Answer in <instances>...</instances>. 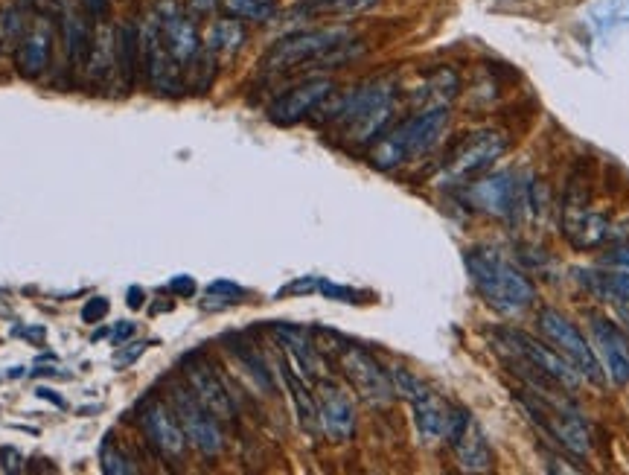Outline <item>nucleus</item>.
Returning a JSON list of instances; mask_svg holds the SVG:
<instances>
[{
  "label": "nucleus",
  "instance_id": "obj_34",
  "mask_svg": "<svg viewBox=\"0 0 629 475\" xmlns=\"http://www.w3.org/2000/svg\"><path fill=\"white\" fill-rule=\"evenodd\" d=\"M102 470L111 475H132L137 467H134L132 458L117 443H105L102 446Z\"/></svg>",
  "mask_w": 629,
  "mask_h": 475
},
{
  "label": "nucleus",
  "instance_id": "obj_30",
  "mask_svg": "<svg viewBox=\"0 0 629 475\" xmlns=\"http://www.w3.org/2000/svg\"><path fill=\"white\" fill-rule=\"evenodd\" d=\"M242 44H245V27H242V21L225 18V21H216L210 27L207 50H213L216 56H233V53H239Z\"/></svg>",
  "mask_w": 629,
  "mask_h": 475
},
{
  "label": "nucleus",
  "instance_id": "obj_5",
  "mask_svg": "<svg viewBox=\"0 0 629 475\" xmlns=\"http://www.w3.org/2000/svg\"><path fill=\"white\" fill-rule=\"evenodd\" d=\"M516 403L530 417V423L548 438L565 449L574 458H586L592 452L589 429L580 417V411L563 397V391H516Z\"/></svg>",
  "mask_w": 629,
  "mask_h": 475
},
{
  "label": "nucleus",
  "instance_id": "obj_35",
  "mask_svg": "<svg viewBox=\"0 0 629 475\" xmlns=\"http://www.w3.org/2000/svg\"><path fill=\"white\" fill-rule=\"evenodd\" d=\"M318 292L324 298H330V301H341V304H362V298H365L362 292H356L350 286H335V283H327V280H321Z\"/></svg>",
  "mask_w": 629,
  "mask_h": 475
},
{
  "label": "nucleus",
  "instance_id": "obj_7",
  "mask_svg": "<svg viewBox=\"0 0 629 475\" xmlns=\"http://www.w3.org/2000/svg\"><path fill=\"white\" fill-rule=\"evenodd\" d=\"M536 330L542 333V339L548 341L560 356H565L577 368V374L583 376L586 382H592V385H603L606 382V374H603V368L597 362L592 341L586 339L580 333V327L571 318H565L563 312H557L551 306H542L536 312Z\"/></svg>",
  "mask_w": 629,
  "mask_h": 475
},
{
  "label": "nucleus",
  "instance_id": "obj_28",
  "mask_svg": "<svg viewBox=\"0 0 629 475\" xmlns=\"http://www.w3.org/2000/svg\"><path fill=\"white\" fill-rule=\"evenodd\" d=\"M228 347H231V353L236 356V362L242 365V371L254 379V385L265 391V394H274V376L268 371V365H265V359L254 350V344H248V341L242 339H231L228 341Z\"/></svg>",
  "mask_w": 629,
  "mask_h": 475
},
{
  "label": "nucleus",
  "instance_id": "obj_47",
  "mask_svg": "<svg viewBox=\"0 0 629 475\" xmlns=\"http://www.w3.org/2000/svg\"><path fill=\"white\" fill-rule=\"evenodd\" d=\"M143 347H146V344H134V350H129V353H126V356H120V359H117V362H120V365H129V362H132V359H137V356H140V353H143Z\"/></svg>",
  "mask_w": 629,
  "mask_h": 475
},
{
  "label": "nucleus",
  "instance_id": "obj_27",
  "mask_svg": "<svg viewBox=\"0 0 629 475\" xmlns=\"http://www.w3.org/2000/svg\"><path fill=\"white\" fill-rule=\"evenodd\" d=\"M65 47H67V62L73 70H88L91 62V50H94V33L85 24L82 15L67 12L65 21Z\"/></svg>",
  "mask_w": 629,
  "mask_h": 475
},
{
  "label": "nucleus",
  "instance_id": "obj_2",
  "mask_svg": "<svg viewBox=\"0 0 629 475\" xmlns=\"http://www.w3.org/2000/svg\"><path fill=\"white\" fill-rule=\"evenodd\" d=\"M356 56L353 33L344 27H324V30H303L280 38L263 59V73L283 76L292 70H306L312 65L335 68Z\"/></svg>",
  "mask_w": 629,
  "mask_h": 475
},
{
  "label": "nucleus",
  "instance_id": "obj_43",
  "mask_svg": "<svg viewBox=\"0 0 629 475\" xmlns=\"http://www.w3.org/2000/svg\"><path fill=\"white\" fill-rule=\"evenodd\" d=\"M129 336H134V324H129V321H120L114 330H111V341L114 344H120V341H126Z\"/></svg>",
  "mask_w": 629,
  "mask_h": 475
},
{
  "label": "nucleus",
  "instance_id": "obj_17",
  "mask_svg": "<svg viewBox=\"0 0 629 475\" xmlns=\"http://www.w3.org/2000/svg\"><path fill=\"white\" fill-rule=\"evenodd\" d=\"M184 379L190 385V391L199 397V403L204 408H210L219 420H233L236 417V406H233L231 391L228 385L222 382V376L213 371V365L193 353L184 359Z\"/></svg>",
  "mask_w": 629,
  "mask_h": 475
},
{
  "label": "nucleus",
  "instance_id": "obj_32",
  "mask_svg": "<svg viewBox=\"0 0 629 475\" xmlns=\"http://www.w3.org/2000/svg\"><path fill=\"white\" fill-rule=\"evenodd\" d=\"M236 18L245 21H268L274 15V0H225Z\"/></svg>",
  "mask_w": 629,
  "mask_h": 475
},
{
  "label": "nucleus",
  "instance_id": "obj_44",
  "mask_svg": "<svg viewBox=\"0 0 629 475\" xmlns=\"http://www.w3.org/2000/svg\"><path fill=\"white\" fill-rule=\"evenodd\" d=\"M609 260H612L615 266H621V269H627V272H629V245H621V248H615Z\"/></svg>",
  "mask_w": 629,
  "mask_h": 475
},
{
  "label": "nucleus",
  "instance_id": "obj_6",
  "mask_svg": "<svg viewBox=\"0 0 629 475\" xmlns=\"http://www.w3.org/2000/svg\"><path fill=\"white\" fill-rule=\"evenodd\" d=\"M464 199L472 210L496 216L507 225H519L533 204V184L519 172H496V175L469 181Z\"/></svg>",
  "mask_w": 629,
  "mask_h": 475
},
{
  "label": "nucleus",
  "instance_id": "obj_37",
  "mask_svg": "<svg viewBox=\"0 0 629 475\" xmlns=\"http://www.w3.org/2000/svg\"><path fill=\"white\" fill-rule=\"evenodd\" d=\"M321 277H300L295 283H289L280 295H306V292H318Z\"/></svg>",
  "mask_w": 629,
  "mask_h": 475
},
{
  "label": "nucleus",
  "instance_id": "obj_13",
  "mask_svg": "<svg viewBox=\"0 0 629 475\" xmlns=\"http://www.w3.org/2000/svg\"><path fill=\"white\" fill-rule=\"evenodd\" d=\"M589 333H592V347H595L597 362L603 374L609 376L615 385L629 382V339L621 333L615 321H609L600 312H586Z\"/></svg>",
  "mask_w": 629,
  "mask_h": 475
},
{
  "label": "nucleus",
  "instance_id": "obj_25",
  "mask_svg": "<svg viewBox=\"0 0 629 475\" xmlns=\"http://www.w3.org/2000/svg\"><path fill=\"white\" fill-rule=\"evenodd\" d=\"M458 73L449 68L434 70L431 76H426V82L411 94V100L417 102L420 108H437V105H449L458 97Z\"/></svg>",
  "mask_w": 629,
  "mask_h": 475
},
{
  "label": "nucleus",
  "instance_id": "obj_1",
  "mask_svg": "<svg viewBox=\"0 0 629 475\" xmlns=\"http://www.w3.org/2000/svg\"><path fill=\"white\" fill-rule=\"evenodd\" d=\"M466 272L478 298L501 315H522L536 301V286L496 248L478 245L466 251Z\"/></svg>",
  "mask_w": 629,
  "mask_h": 475
},
{
  "label": "nucleus",
  "instance_id": "obj_23",
  "mask_svg": "<svg viewBox=\"0 0 629 475\" xmlns=\"http://www.w3.org/2000/svg\"><path fill=\"white\" fill-rule=\"evenodd\" d=\"M280 376L286 382V391H289V400H292V408L298 414L300 429L306 435H321V420H318V403H315V394L309 388V382L295 371V365L289 359H280Z\"/></svg>",
  "mask_w": 629,
  "mask_h": 475
},
{
  "label": "nucleus",
  "instance_id": "obj_16",
  "mask_svg": "<svg viewBox=\"0 0 629 475\" xmlns=\"http://www.w3.org/2000/svg\"><path fill=\"white\" fill-rule=\"evenodd\" d=\"M315 403H318V420H321V432L332 443H344L353 438L356 432V411L347 397V391L335 382V379H318L315 388Z\"/></svg>",
  "mask_w": 629,
  "mask_h": 475
},
{
  "label": "nucleus",
  "instance_id": "obj_21",
  "mask_svg": "<svg viewBox=\"0 0 629 475\" xmlns=\"http://www.w3.org/2000/svg\"><path fill=\"white\" fill-rule=\"evenodd\" d=\"M50 56H53V27L47 18L35 21L33 27H27L24 38L15 47V68L21 76L35 79L44 70L50 68Z\"/></svg>",
  "mask_w": 629,
  "mask_h": 475
},
{
  "label": "nucleus",
  "instance_id": "obj_45",
  "mask_svg": "<svg viewBox=\"0 0 629 475\" xmlns=\"http://www.w3.org/2000/svg\"><path fill=\"white\" fill-rule=\"evenodd\" d=\"M35 394H38V397H41V400H50V403H53V406L65 408V400H62V397H56V391H50V388H38V391H35Z\"/></svg>",
  "mask_w": 629,
  "mask_h": 475
},
{
  "label": "nucleus",
  "instance_id": "obj_31",
  "mask_svg": "<svg viewBox=\"0 0 629 475\" xmlns=\"http://www.w3.org/2000/svg\"><path fill=\"white\" fill-rule=\"evenodd\" d=\"M391 374V382H394V391H397V397L402 400H408V403H414L417 397H423L426 391H429V385L420 379V376H414L408 368H391L388 371Z\"/></svg>",
  "mask_w": 629,
  "mask_h": 475
},
{
  "label": "nucleus",
  "instance_id": "obj_15",
  "mask_svg": "<svg viewBox=\"0 0 629 475\" xmlns=\"http://www.w3.org/2000/svg\"><path fill=\"white\" fill-rule=\"evenodd\" d=\"M140 429L146 441L152 443L169 461H184L187 455V435L175 417V411L164 400H149L140 408Z\"/></svg>",
  "mask_w": 629,
  "mask_h": 475
},
{
  "label": "nucleus",
  "instance_id": "obj_29",
  "mask_svg": "<svg viewBox=\"0 0 629 475\" xmlns=\"http://www.w3.org/2000/svg\"><path fill=\"white\" fill-rule=\"evenodd\" d=\"M379 0H300V12L312 18H350L373 9Z\"/></svg>",
  "mask_w": 629,
  "mask_h": 475
},
{
  "label": "nucleus",
  "instance_id": "obj_4",
  "mask_svg": "<svg viewBox=\"0 0 629 475\" xmlns=\"http://www.w3.org/2000/svg\"><path fill=\"white\" fill-rule=\"evenodd\" d=\"M449 105H437V108H420L417 114H411L408 120H402L391 132L376 140L373 152H370V164L376 170L388 172L397 170L402 164L420 158L437 146V140L449 129Z\"/></svg>",
  "mask_w": 629,
  "mask_h": 475
},
{
  "label": "nucleus",
  "instance_id": "obj_24",
  "mask_svg": "<svg viewBox=\"0 0 629 475\" xmlns=\"http://www.w3.org/2000/svg\"><path fill=\"white\" fill-rule=\"evenodd\" d=\"M411 411H414V423H417V432H420L423 443H437L446 438L449 406L431 388L411 403Z\"/></svg>",
  "mask_w": 629,
  "mask_h": 475
},
{
  "label": "nucleus",
  "instance_id": "obj_41",
  "mask_svg": "<svg viewBox=\"0 0 629 475\" xmlns=\"http://www.w3.org/2000/svg\"><path fill=\"white\" fill-rule=\"evenodd\" d=\"M216 6H219V0H187V9H190L193 18H207V15H213Z\"/></svg>",
  "mask_w": 629,
  "mask_h": 475
},
{
  "label": "nucleus",
  "instance_id": "obj_42",
  "mask_svg": "<svg viewBox=\"0 0 629 475\" xmlns=\"http://www.w3.org/2000/svg\"><path fill=\"white\" fill-rule=\"evenodd\" d=\"M545 461H548V470L551 473H580V467H571L565 458L554 455V452H545Z\"/></svg>",
  "mask_w": 629,
  "mask_h": 475
},
{
  "label": "nucleus",
  "instance_id": "obj_22",
  "mask_svg": "<svg viewBox=\"0 0 629 475\" xmlns=\"http://www.w3.org/2000/svg\"><path fill=\"white\" fill-rule=\"evenodd\" d=\"M449 446H452L464 473H490L493 470V449H490V441H487V435H484V429L478 426L475 417H469L464 432Z\"/></svg>",
  "mask_w": 629,
  "mask_h": 475
},
{
  "label": "nucleus",
  "instance_id": "obj_8",
  "mask_svg": "<svg viewBox=\"0 0 629 475\" xmlns=\"http://www.w3.org/2000/svg\"><path fill=\"white\" fill-rule=\"evenodd\" d=\"M166 403L175 411L187 441L196 446L204 458H219L225 449V435H222V420L199 403V397L190 391V385L172 382L166 388Z\"/></svg>",
  "mask_w": 629,
  "mask_h": 475
},
{
  "label": "nucleus",
  "instance_id": "obj_26",
  "mask_svg": "<svg viewBox=\"0 0 629 475\" xmlns=\"http://www.w3.org/2000/svg\"><path fill=\"white\" fill-rule=\"evenodd\" d=\"M114 53H117V68L126 82V88H132L137 82V70H143V53H140V30L134 24H120L117 38H114Z\"/></svg>",
  "mask_w": 629,
  "mask_h": 475
},
{
  "label": "nucleus",
  "instance_id": "obj_3",
  "mask_svg": "<svg viewBox=\"0 0 629 475\" xmlns=\"http://www.w3.org/2000/svg\"><path fill=\"white\" fill-rule=\"evenodd\" d=\"M394 108H397V82L382 76L350 91L338 102L332 120L338 123V132L344 140L373 143L376 137L385 135L388 123L394 120Z\"/></svg>",
  "mask_w": 629,
  "mask_h": 475
},
{
  "label": "nucleus",
  "instance_id": "obj_19",
  "mask_svg": "<svg viewBox=\"0 0 629 475\" xmlns=\"http://www.w3.org/2000/svg\"><path fill=\"white\" fill-rule=\"evenodd\" d=\"M563 234L577 251H589L603 245V239L609 237V222L603 213L589 210L586 202L568 196L563 207Z\"/></svg>",
  "mask_w": 629,
  "mask_h": 475
},
{
  "label": "nucleus",
  "instance_id": "obj_14",
  "mask_svg": "<svg viewBox=\"0 0 629 475\" xmlns=\"http://www.w3.org/2000/svg\"><path fill=\"white\" fill-rule=\"evenodd\" d=\"M332 91H335V85L327 76L303 79L268 105V120L274 126H295L300 120H306L315 108H321V102L330 100Z\"/></svg>",
  "mask_w": 629,
  "mask_h": 475
},
{
  "label": "nucleus",
  "instance_id": "obj_10",
  "mask_svg": "<svg viewBox=\"0 0 629 475\" xmlns=\"http://www.w3.org/2000/svg\"><path fill=\"white\" fill-rule=\"evenodd\" d=\"M338 365H341V371L347 376V382L356 388V394L365 400L367 406L385 408L397 400V391H394L391 374L367 353L365 347L344 344V347L338 350Z\"/></svg>",
  "mask_w": 629,
  "mask_h": 475
},
{
  "label": "nucleus",
  "instance_id": "obj_11",
  "mask_svg": "<svg viewBox=\"0 0 629 475\" xmlns=\"http://www.w3.org/2000/svg\"><path fill=\"white\" fill-rule=\"evenodd\" d=\"M501 341H504L507 347H513L522 359H528L539 374L548 376V379H551L554 385H560L563 391H577V388H580L583 376L577 374V368H574L565 356H560L554 347H548L545 341L533 339V336L522 333V330H504V333H501Z\"/></svg>",
  "mask_w": 629,
  "mask_h": 475
},
{
  "label": "nucleus",
  "instance_id": "obj_9",
  "mask_svg": "<svg viewBox=\"0 0 629 475\" xmlns=\"http://www.w3.org/2000/svg\"><path fill=\"white\" fill-rule=\"evenodd\" d=\"M507 152V137L496 129H481L466 135L443 161V175L452 184H466L475 181L478 175L490 170L498 158Z\"/></svg>",
  "mask_w": 629,
  "mask_h": 475
},
{
  "label": "nucleus",
  "instance_id": "obj_46",
  "mask_svg": "<svg viewBox=\"0 0 629 475\" xmlns=\"http://www.w3.org/2000/svg\"><path fill=\"white\" fill-rule=\"evenodd\" d=\"M126 304L132 306V309H140L143 306V289H129V301Z\"/></svg>",
  "mask_w": 629,
  "mask_h": 475
},
{
  "label": "nucleus",
  "instance_id": "obj_38",
  "mask_svg": "<svg viewBox=\"0 0 629 475\" xmlns=\"http://www.w3.org/2000/svg\"><path fill=\"white\" fill-rule=\"evenodd\" d=\"M79 6H82V12H85L88 18L105 21V15H108V9H111V0H79Z\"/></svg>",
  "mask_w": 629,
  "mask_h": 475
},
{
  "label": "nucleus",
  "instance_id": "obj_33",
  "mask_svg": "<svg viewBox=\"0 0 629 475\" xmlns=\"http://www.w3.org/2000/svg\"><path fill=\"white\" fill-rule=\"evenodd\" d=\"M24 33H27V24H24L21 9H18V6L3 9V12H0V41L18 47V41L24 38Z\"/></svg>",
  "mask_w": 629,
  "mask_h": 475
},
{
  "label": "nucleus",
  "instance_id": "obj_36",
  "mask_svg": "<svg viewBox=\"0 0 629 475\" xmlns=\"http://www.w3.org/2000/svg\"><path fill=\"white\" fill-rule=\"evenodd\" d=\"M105 315H108V301L105 298H91L85 304V309H82V321L85 324H100Z\"/></svg>",
  "mask_w": 629,
  "mask_h": 475
},
{
  "label": "nucleus",
  "instance_id": "obj_12",
  "mask_svg": "<svg viewBox=\"0 0 629 475\" xmlns=\"http://www.w3.org/2000/svg\"><path fill=\"white\" fill-rule=\"evenodd\" d=\"M140 53H143V73L146 82L161 91V94H178L184 88L181 79V65L169 56L164 38H161V24L158 15H149L140 27Z\"/></svg>",
  "mask_w": 629,
  "mask_h": 475
},
{
  "label": "nucleus",
  "instance_id": "obj_20",
  "mask_svg": "<svg viewBox=\"0 0 629 475\" xmlns=\"http://www.w3.org/2000/svg\"><path fill=\"white\" fill-rule=\"evenodd\" d=\"M271 333L283 344L286 359L295 365V371L306 382L321 379V350H318V344H315L309 330H303L298 324H271Z\"/></svg>",
  "mask_w": 629,
  "mask_h": 475
},
{
  "label": "nucleus",
  "instance_id": "obj_39",
  "mask_svg": "<svg viewBox=\"0 0 629 475\" xmlns=\"http://www.w3.org/2000/svg\"><path fill=\"white\" fill-rule=\"evenodd\" d=\"M169 289H172L175 295H181V298H193V295H196V280L187 277V274H178V277H172Z\"/></svg>",
  "mask_w": 629,
  "mask_h": 475
},
{
  "label": "nucleus",
  "instance_id": "obj_18",
  "mask_svg": "<svg viewBox=\"0 0 629 475\" xmlns=\"http://www.w3.org/2000/svg\"><path fill=\"white\" fill-rule=\"evenodd\" d=\"M158 24H161V38H164L166 50L169 56L178 62V65H190L196 59V53L201 50V38L196 24L190 15H184L172 0H164L158 6Z\"/></svg>",
  "mask_w": 629,
  "mask_h": 475
},
{
  "label": "nucleus",
  "instance_id": "obj_40",
  "mask_svg": "<svg viewBox=\"0 0 629 475\" xmlns=\"http://www.w3.org/2000/svg\"><path fill=\"white\" fill-rule=\"evenodd\" d=\"M0 473H21V455L15 449H0Z\"/></svg>",
  "mask_w": 629,
  "mask_h": 475
}]
</instances>
